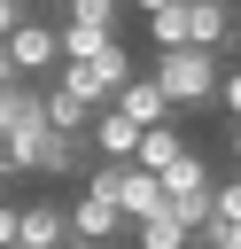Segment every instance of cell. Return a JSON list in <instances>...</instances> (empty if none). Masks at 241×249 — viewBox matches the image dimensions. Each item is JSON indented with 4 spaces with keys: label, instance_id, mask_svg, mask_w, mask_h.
Segmentation results:
<instances>
[{
    "label": "cell",
    "instance_id": "obj_1",
    "mask_svg": "<svg viewBox=\"0 0 241 249\" xmlns=\"http://www.w3.org/2000/svg\"><path fill=\"white\" fill-rule=\"evenodd\" d=\"M148 70L163 78V93H171L179 117H187V109H218V86H225V54H218V47H171V54H155Z\"/></svg>",
    "mask_w": 241,
    "mask_h": 249
},
{
    "label": "cell",
    "instance_id": "obj_2",
    "mask_svg": "<svg viewBox=\"0 0 241 249\" xmlns=\"http://www.w3.org/2000/svg\"><path fill=\"white\" fill-rule=\"evenodd\" d=\"M23 140V171L31 179H86L101 156H93V132H54V124H39V132H16Z\"/></svg>",
    "mask_w": 241,
    "mask_h": 249
},
{
    "label": "cell",
    "instance_id": "obj_3",
    "mask_svg": "<svg viewBox=\"0 0 241 249\" xmlns=\"http://www.w3.org/2000/svg\"><path fill=\"white\" fill-rule=\"evenodd\" d=\"M86 187H101V195H109V202H117L132 226L171 210V195H163V179H155L148 163H93V171H86Z\"/></svg>",
    "mask_w": 241,
    "mask_h": 249
},
{
    "label": "cell",
    "instance_id": "obj_4",
    "mask_svg": "<svg viewBox=\"0 0 241 249\" xmlns=\"http://www.w3.org/2000/svg\"><path fill=\"white\" fill-rule=\"evenodd\" d=\"M54 86H70L78 101H93V109H109L124 86H132V54H124V39H109L101 54H86V62H62L54 70Z\"/></svg>",
    "mask_w": 241,
    "mask_h": 249
},
{
    "label": "cell",
    "instance_id": "obj_5",
    "mask_svg": "<svg viewBox=\"0 0 241 249\" xmlns=\"http://www.w3.org/2000/svg\"><path fill=\"white\" fill-rule=\"evenodd\" d=\"M163 195H171V218L202 233V226L218 218V171H210V156H194V148H187V156L163 171Z\"/></svg>",
    "mask_w": 241,
    "mask_h": 249
},
{
    "label": "cell",
    "instance_id": "obj_6",
    "mask_svg": "<svg viewBox=\"0 0 241 249\" xmlns=\"http://www.w3.org/2000/svg\"><path fill=\"white\" fill-rule=\"evenodd\" d=\"M8 54H16L23 78H54V70H62V31H54L47 16H23L16 39H8Z\"/></svg>",
    "mask_w": 241,
    "mask_h": 249
},
{
    "label": "cell",
    "instance_id": "obj_7",
    "mask_svg": "<svg viewBox=\"0 0 241 249\" xmlns=\"http://www.w3.org/2000/svg\"><path fill=\"white\" fill-rule=\"evenodd\" d=\"M117 233H132V218H124L101 187H78V195H70V241H117Z\"/></svg>",
    "mask_w": 241,
    "mask_h": 249
},
{
    "label": "cell",
    "instance_id": "obj_8",
    "mask_svg": "<svg viewBox=\"0 0 241 249\" xmlns=\"http://www.w3.org/2000/svg\"><path fill=\"white\" fill-rule=\"evenodd\" d=\"M47 86H54V78H16V86H0V132H39V124H47Z\"/></svg>",
    "mask_w": 241,
    "mask_h": 249
},
{
    "label": "cell",
    "instance_id": "obj_9",
    "mask_svg": "<svg viewBox=\"0 0 241 249\" xmlns=\"http://www.w3.org/2000/svg\"><path fill=\"white\" fill-rule=\"evenodd\" d=\"M109 109H124V117H132V124H171V117H179V109H171V93H163V78H155V70H132V86H124V93H117V101H109Z\"/></svg>",
    "mask_w": 241,
    "mask_h": 249
},
{
    "label": "cell",
    "instance_id": "obj_10",
    "mask_svg": "<svg viewBox=\"0 0 241 249\" xmlns=\"http://www.w3.org/2000/svg\"><path fill=\"white\" fill-rule=\"evenodd\" d=\"M140 140H148V124H132L124 109H101V117H93V156H101V163H132Z\"/></svg>",
    "mask_w": 241,
    "mask_h": 249
},
{
    "label": "cell",
    "instance_id": "obj_11",
    "mask_svg": "<svg viewBox=\"0 0 241 249\" xmlns=\"http://www.w3.org/2000/svg\"><path fill=\"white\" fill-rule=\"evenodd\" d=\"M23 241H31V249H70V202L31 195V202H23Z\"/></svg>",
    "mask_w": 241,
    "mask_h": 249
},
{
    "label": "cell",
    "instance_id": "obj_12",
    "mask_svg": "<svg viewBox=\"0 0 241 249\" xmlns=\"http://www.w3.org/2000/svg\"><path fill=\"white\" fill-rule=\"evenodd\" d=\"M187 47H233V0H187Z\"/></svg>",
    "mask_w": 241,
    "mask_h": 249
},
{
    "label": "cell",
    "instance_id": "obj_13",
    "mask_svg": "<svg viewBox=\"0 0 241 249\" xmlns=\"http://www.w3.org/2000/svg\"><path fill=\"white\" fill-rule=\"evenodd\" d=\"M54 31H62V62H86V54H101V47L117 39L109 23H86V16H62Z\"/></svg>",
    "mask_w": 241,
    "mask_h": 249
},
{
    "label": "cell",
    "instance_id": "obj_14",
    "mask_svg": "<svg viewBox=\"0 0 241 249\" xmlns=\"http://www.w3.org/2000/svg\"><path fill=\"white\" fill-rule=\"evenodd\" d=\"M93 117H101L93 101H78L70 86H47V124L54 132H93Z\"/></svg>",
    "mask_w": 241,
    "mask_h": 249
},
{
    "label": "cell",
    "instance_id": "obj_15",
    "mask_svg": "<svg viewBox=\"0 0 241 249\" xmlns=\"http://www.w3.org/2000/svg\"><path fill=\"white\" fill-rule=\"evenodd\" d=\"M179 156H187V140H179V124H148V140H140V156H132V163H148V171L163 179V171H171Z\"/></svg>",
    "mask_w": 241,
    "mask_h": 249
},
{
    "label": "cell",
    "instance_id": "obj_16",
    "mask_svg": "<svg viewBox=\"0 0 241 249\" xmlns=\"http://www.w3.org/2000/svg\"><path fill=\"white\" fill-rule=\"evenodd\" d=\"M187 241H194V226H179L171 210H163V218H140V226H132V249H187Z\"/></svg>",
    "mask_w": 241,
    "mask_h": 249
},
{
    "label": "cell",
    "instance_id": "obj_17",
    "mask_svg": "<svg viewBox=\"0 0 241 249\" xmlns=\"http://www.w3.org/2000/svg\"><path fill=\"white\" fill-rule=\"evenodd\" d=\"M148 47H155V54L187 47V8H163V16H148Z\"/></svg>",
    "mask_w": 241,
    "mask_h": 249
},
{
    "label": "cell",
    "instance_id": "obj_18",
    "mask_svg": "<svg viewBox=\"0 0 241 249\" xmlns=\"http://www.w3.org/2000/svg\"><path fill=\"white\" fill-rule=\"evenodd\" d=\"M210 226H241V171L218 179V218H210ZM210 226H202V233H210Z\"/></svg>",
    "mask_w": 241,
    "mask_h": 249
},
{
    "label": "cell",
    "instance_id": "obj_19",
    "mask_svg": "<svg viewBox=\"0 0 241 249\" xmlns=\"http://www.w3.org/2000/svg\"><path fill=\"white\" fill-rule=\"evenodd\" d=\"M54 8H62V16H86V23H109V31H117V8H124V0H54Z\"/></svg>",
    "mask_w": 241,
    "mask_h": 249
},
{
    "label": "cell",
    "instance_id": "obj_20",
    "mask_svg": "<svg viewBox=\"0 0 241 249\" xmlns=\"http://www.w3.org/2000/svg\"><path fill=\"white\" fill-rule=\"evenodd\" d=\"M0 179H31V171H23V140H16V132H0Z\"/></svg>",
    "mask_w": 241,
    "mask_h": 249
},
{
    "label": "cell",
    "instance_id": "obj_21",
    "mask_svg": "<svg viewBox=\"0 0 241 249\" xmlns=\"http://www.w3.org/2000/svg\"><path fill=\"white\" fill-rule=\"evenodd\" d=\"M218 109L241 124V62H225V86H218Z\"/></svg>",
    "mask_w": 241,
    "mask_h": 249
},
{
    "label": "cell",
    "instance_id": "obj_22",
    "mask_svg": "<svg viewBox=\"0 0 241 249\" xmlns=\"http://www.w3.org/2000/svg\"><path fill=\"white\" fill-rule=\"evenodd\" d=\"M23 241V202H0V249Z\"/></svg>",
    "mask_w": 241,
    "mask_h": 249
},
{
    "label": "cell",
    "instance_id": "obj_23",
    "mask_svg": "<svg viewBox=\"0 0 241 249\" xmlns=\"http://www.w3.org/2000/svg\"><path fill=\"white\" fill-rule=\"evenodd\" d=\"M16 23H23V8H16V0H0V39H16Z\"/></svg>",
    "mask_w": 241,
    "mask_h": 249
},
{
    "label": "cell",
    "instance_id": "obj_24",
    "mask_svg": "<svg viewBox=\"0 0 241 249\" xmlns=\"http://www.w3.org/2000/svg\"><path fill=\"white\" fill-rule=\"evenodd\" d=\"M23 70H16V54H8V39H0V86H16Z\"/></svg>",
    "mask_w": 241,
    "mask_h": 249
},
{
    "label": "cell",
    "instance_id": "obj_25",
    "mask_svg": "<svg viewBox=\"0 0 241 249\" xmlns=\"http://www.w3.org/2000/svg\"><path fill=\"white\" fill-rule=\"evenodd\" d=\"M140 16H163V8H187V0H132Z\"/></svg>",
    "mask_w": 241,
    "mask_h": 249
},
{
    "label": "cell",
    "instance_id": "obj_26",
    "mask_svg": "<svg viewBox=\"0 0 241 249\" xmlns=\"http://www.w3.org/2000/svg\"><path fill=\"white\" fill-rule=\"evenodd\" d=\"M16 8H23V16H39V8H47V0H16Z\"/></svg>",
    "mask_w": 241,
    "mask_h": 249
},
{
    "label": "cell",
    "instance_id": "obj_27",
    "mask_svg": "<svg viewBox=\"0 0 241 249\" xmlns=\"http://www.w3.org/2000/svg\"><path fill=\"white\" fill-rule=\"evenodd\" d=\"M233 163H241V124H233Z\"/></svg>",
    "mask_w": 241,
    "mask_h": 249
},
{
    "label": "cell",
    "instance_id": "obj_28",
    "mask_svg": "<svg viewBox=\"0 0 241 249\" xmlns=\"http://www.w3.org/2000/svg\"><path fill=\"white\" fill-rule=\"evenodd\" d=\"M70 249H109V241H70Z\"/></svg>",
    "mask_w": 241,
    "mask_h": 249
},
{
    "label": "cell",
    "instance_id": "obj_29",
    "mask_svg": "<svg viewBox=\"0 0 241 249\" xmlns=\"http://www.w3.org/2000/svg\"><path fill=\"white\" fill-rule=\"evenodd\" d=\"M187 249H210V241H202V233H194V241H187Z\"/></svg>",
    "mask_w": 241,
    "mask_h": 249
},
{
    "label": "cell",
    "instance_id": "obj_30",
    "mask_svg": "<svg viewBox=\"0 0 241 249\" xmlns=\"http://www.w3.org/2000/svg\"><path fill=\"white\" fill-rule=\"evenodd\" d=\"M16 249H31V241H16Z\"/></svg>",
    "mask_w": 241,
    "mask_h": 249
}]
</instances>
